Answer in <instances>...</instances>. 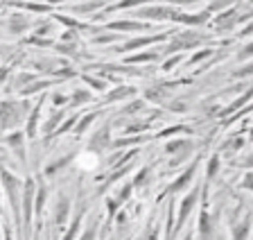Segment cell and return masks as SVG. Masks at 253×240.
Wrapping results in <instances>:
<instances>
[{
	"label": "cell",
	"instance_id": "cell-3",
	"mask_svg": "<svg viewBox=\"0 0 253 240\" xmlns=\"http://www.w3.org/2000/svg\"><path fill=\"white\" fill-rule=\"evenodd\" d=\"M109 139H111V132H109V125H106V127H102L100 132H97L93 139H90L88 149H93V152H100V149L109 147Z\"/></svg>",
	"mask_w": 253,
	"mask_h": 240
},
{
	"label": "cell",
	"instance_id": "cell-13",
	"mask_svg": "<svg viewBox=\"0 0 253 240\" xmlns=\"http://www.w3.org/2000/svg\"><path fill=\"white\" fill-rule=\"evenodd\" d=\"M27 23H25V18L23 16H11V21H9V30L11 32H23V27H25Z\"/></svg>",
	"mask_w": 253,
	"mask_h": 240
},
{
	"label": "cell",
	"instance_id": "cell-15",
	"mask_svg": "<svg viewBox=\"0 0 253 240\" xmlns=\"http://www.w3.org/2000/svg\"><path fill=\"white\" fill-rule=\"evenodd\" d=\"M7 143L14 145L16 152H21V154H23V136H21V134H14V136H9V139H7Z\"/></svg>",
	"mask_w": 253,
	"mask_h": 240
},
{
	"label": "cell",
	"instance_id": "cell-23",
	"mask_svg": "<svg viewBox=\"0 0 253 240\" xmlns=\"http://www.w3.org/2000/svg\"><path fill=\"white\" fill-rule=\"evenodd\" d=\"M93 118H95V116H84V123H82V125H79V127H77V132H84V129H86V125H90V123H93Z\"/></svg>",
	"mask_w": 253,
	"mask_h": 240
},
{
	"label": "cell",
	"instance_id": "cell-4",
	"mask_svg": "<svg viewBox=\"0 0 253 240\" xmlns=\"http://www.w3.org/2000/svg\"><path fill=\"white\" fill-rule=\"evenodd\" d=\"M138 16H142V18H172L174 9H169V7H147V9L138 11Z\"/></svg>",
	"mask_w": 253,
	"mask_h": 240
},
{
	"label": "cell",
	"instance_id": "cell-16",
	"mask_svg": "<svg viewBox=\"0 0 253 240\" xmlns=\"http://www.w3.org/2000/svg\"><path fill=\"white\" fill-rule=\"evenodd\" d=\"M79 224H82V215H77V218H75L73 227H70V231H68V234H66V238H63V240H73L75 236H77V229H79Z\"/></svg>",
	"mask_w": 253,
	"mask_h": 240
},
{
	"label": "cell",
	"instance_id": "cell-27",
	"mask_svg": "<svg viewBox=\"0 0 253 240\" xmlns=\"http://www.w3.org/2000/svg\"><path fill=\"white\" fill-rule=\"evenodd\" d=\"M251 141H253V129H251Z\"/></svg>",
	"mask_w": 253,
	"mask_h": 240
},
{
	"label": "cell",
	"instance_id": "cell-9",
	"mask_svg": "<svg viewBox=\"0 0 253 240\" xmlns=\"http://www.w3.org/2000/svg\"><path fill=\"white\" fill-rule=\"evenodd\" d=\"M165 37H149V39H136V41L126 43L122 50H133V48H140V46H147V43H154V41H163Z\"/></svg>",
	"mask_w": 253,
	"mask_h": 240
},
{
	"label": "cell",
	"instance_id": "cell-24",
	"mask_svg": "<svg viewBox=\"0 0 253 240\" xmlns=\"http://www.w3.org/2000/svg\"><path fill=\"white\" fill-rule=\"evenodd\" d=\"M251 54H253V43H249L247 48H244L242 52H240V57H251Z\"/></svg>",
	"mask_w": 253,
	"mask_h": 240
},
{
	"label": "cell",
	"instance_id": "cell-10",
	"mask_svg": "<svg viewBox=\"0 0 253 240\" xmlns=\"http://www.w3.org/2000/svg\"><path fill=\"white\" fill-rule=\"evenodd\" d=\"M131 93H133V89H129V86H120V89H116L111 96H106V102L120 100V97H126V96H131Z\"/></svg>",
	"mask_w": 253,
	"mask_h": 240
},
{
	"label": "cell",
	"instance_id": "cell-2",
	"mask_svg": "<svg viewBox=\"0 0 253 240\" xmlns=\"http://www.w3.org/2000/svg\"><path fill=\"white\" fill-rule=\"evenodd\" d=\"M237 21H242V16H240V14H235V9H231V11H226V14L217 16V21H215L217 32H226V30H233Z\"/></svg>",
	"mask_w": 253,
	"mask_h": 240
},
{
	"label": "cell",
	"instance_id": "cell-6",
	"mask_svg": "<svg viewBox=\"0 0 253 240\" xmlns=\"http://www.w3.org/2000/svg\"><path fill=\"white\" fill-rule=\"evenodd\" d=\"M197 199H199V191H195V192H192V195H190V197H188V199H185V202H183V206H181V213H179V224H176L179 229H181V224H183V220L188 218L190 208L195 206V202H197Z\"/></svg>",
	"mask_w": 253,
	"mask_h": 240
},
{
	"label": "cell",
	"instance_id": "cell-5",
	"mask_svg": "<svg viewBox=\"0 0 253 240\" xmlns=\"http://www.w3.org/2000/svg\"><path fill=\"white\" fill-rule=\"evenodd\" d=\"M32 195H34V182L27 179L25 184V224L30 227V218H32Z\"/></svg>",
	"mask_w": 253,
	"mask_h": 240
},
{
	"label": "cell",
	"instance_id": "cell-14",
	"mask_svg": "<svg viewBox=\"0 0 253 240\" xmlns=\"http://www.w3.org/2000/svg\"><path fill=\"white\" fill-rule=\"evenodd\" d=\"M39 111H41V104H37V109L32 111V118H30V129H27V134L30 136H34V132H37V120H39Z\"/></svg>",
	"mask_w": 253,
	"mask_h": 240
},
{
	"label": "cell",
	"instance_id": "cell-26",
	"mask_svg": "<svg viewBox=\"0 0 253 240\" xmlns=\"http://www.w3.org/2000/svg\"><path fill=\"white\" fill-rule=\"evenodd\" d=\"M7 240H11V238H9V231H7Z\"/></svg>",
	"mask_w": 253,
	"mask_h": 240
},
{
	"label": "cell",
	"instance_id": "cell-19",
	"mask_svg": "<svg viewBox=\"0 0 253 240\" xmlns=\"http://www.w3.org/2000/svg\"><path fill=\"white\" fill-rule=\"evenodd\" d=\"M217 168H219V159H217V156H212L211 159V166H208V177H215V172H217Z\"/></svg>",
	"mask_w": 253,
	"mask_h": 240
},
{
	"label": "cell",
	"instance_id": "cell-29",
	"mask_svg": "<svg viewBox=\"0 0 253 240\" xmlns=\"http://www.w3.org/2000/svg\"><path fill=\"white\" fill-rule=\"evenodd\" d=\"M251 2H253V0H251Z\"/></svg>",
	"mask_w": 253,
	"mask_h": 240
},
{
	"label": "cell",
	"instance_id": "cell-17",
	"mask_svg": "<svg viewBox=\"0 0 253 240\" xmlns=\"http://www.w3.org/2000/svg\"><path fill=\"white\" fill-rule=\"evenodd\" d=\"M70 100H73V104H84V102L88 100V93L86 91H75Z\"/></svg>",
	"mask_w": 253,
	"mask_h": 240
},
{
	"label": "cell",
	"instance_id": "cell-1",
	"mask_svg": "<svg viewBox=\"0 0 253 240\" xmlns=\"http://www.w3.org/2000/svg\"><path fill=\"white\" fill-rule=\"evenodd\" d=\"M199 41H206V37H201V34H197V32H183L181 37H176V41L169 46V52L172 50H183V48H192V46H197Z\"/></svg>",
	"mask_w": 253,
	"mask_h": 240
},
{
	"label": "cell",
	"instance_id": "cell-8",
	"mask_svg": "<svg viewBox=\"0 0 253 240\" xmlns=\"http://www.w3.org/2000/svg\"><path fill=\"white\" fill-rule=\"evenodd\" d=\"M192 175H195V166H190V170H188V172H185V175H183V177H179V179H176V182H174V184H172V186H169V188H168V192H174V191H179V188H183V186H185V184H188V182H190V179H192Z\"/></svg>",
	"mask_w": 253,
	"mask_h": 240
},
{
	"label": "cell",
	"instance_id": "cell-20",
	"mask_svg": "<svg viewBox=\"0 0 253 240\" xmlns=\"http://www.w3.org/2000/svg\"><path fill=\"white\" fill-rule=\"evenodd\" d=\"M152 59H156V52H145V54H138V57L129 59V61H152Z\"/></svg>",
	"mask_w": 253,
	"mask_h": 240
},
{
	"label": "cell",
	"instance_id": "cell-28",
	"mask_svg": "<svg viewBox=\"0 0 253 240\" xmlns=\"http://www.w3.org/2000/svg\"><path fill=\"white\" fill-rule=\"evenodd\" d=\"M185 240H190V236H188V238H185Z\"/></svg>",
	"mask_w": 253,
	"mask_h": 240
},
{
	"label": "cell",
	"instance_id": "cell-7",
	"mask_svg": "<svg viewBox=\"0 0 253 240\" xmlns=\"http://www.w3.org/2000/svg\"><path fill=\"white\" fill-rule=\"evenodd\" d=\"M68 208H70V202L66 197L59 199V206H57V215H54V224L57 227H61L63 222H66V218H68Z\"/></svg>",
	"mask_w": 253,
	"mask_h": 240
},
{
	"label": "cell",
	"instance_id": "cell-18",
	"mask_svg": "<svg viewBox=\"0 0 253 240\" xmlns=\"http://www.w3.org/2000/svg\"><path fill=\"white\" fill-rule=\"evenodd\" d=\"M86 156V159H82V166H84V168H95V166H97V156H95V154H84Z\"/></svg>",
	"mask_w": 253,
	"mask_h": 240
},
{
	"label": "cell",
	"instance_id": "cell-25",
	"mask_svg": "<svg viewBox=\"0 0 253 240\" xmlns=\"http://www.w3.org/2000/svg\"><path fill=\"white\" fill-rule=\"evenodd\" d=\"M93 238H95V229H86V234L82 240H93Z\"/></svg>",
	"mask_w": 253,
	"mask_h": 240
},
{
	"label": "cell",
	"instance_id": "cell-22",
	"mask_svg": "<svg viewBox=\"0 0 253 240\" xmlns=\"http://www.w3.org/2000/svg\"><path fill=\"white\" fill-rule=\"evenodd\" d=\"M242 186H244V188H249V191H253V172H249V175L244 177Z\"/></svg>",
	"mask_w": 253,
	"mask_h": 240
},
{
	"label": "cell",
	"instance_id": "cell-11",
	"mask_svg": "<svg viewBox=\"0 0 253 240\" xmlns=\"http://www.w3.org/2000/svg\"><path fill=\"white\" fill-rule=\"evenodd\" d=\"M111 27L116 30H147V25H140V23H133V21H122V23H113Z\"/></svg>",
	"mask_w": 253,
	"mask_h": 240
},
{
	"label": "cell",
	"instance_id": "cell-21",
	"mask_svg": "<svg viewBox=\"0 0 253 240\" xmlns=\"http://www.w3.org/2000/svg\"><path fill=\"white\" fill-rule=\"evenodd\" d=\"M84 80L88 82V84L93 86V89H97V91H102V89H104V86H106L104 82H100V80H93V77H84Z\"/></svg>",
	"mask_w": 253,
	"mask_h": 240
},
{
	"label": "cell",
	"instance_id": "cell-12",
	"mask_svg": "<svg viewBox=\"0 0 253 240\" xmlns=\"http://www.w3.org/2000/svg\"><path fill=\"white\" fill-rule=\"evenodd\" d=\"M247 236H249V220H244V222L235 229V234H233V240H247Z\"/></svg>",
	"mask_w": 253,
	"mask_h": 240
}]
</instances>
